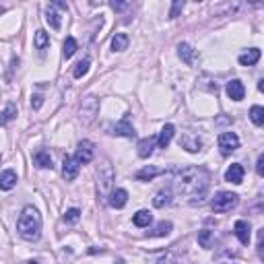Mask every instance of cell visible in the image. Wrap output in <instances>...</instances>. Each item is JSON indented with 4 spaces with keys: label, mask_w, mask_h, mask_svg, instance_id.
Returning a JSON list of instances; mask_svg holds the SVG:
<instances>
[{
    "label": "cell",
    "mask_w": 264,
    "mask_h": 264,
    "mask_svg": "<svg viewBox=\"0 0 264 264\" xmlns=\"http://www.w3.org/2000/svg\"><path fill=\"white\" fill-rule=\"evenodd\" d=\"M175 192L188 198L190 204H200L209 192V171L204 168H186L175 178Z\"/></svg>",
    "instance_id": "1"
},
{
    "label": "cell",
    "mask_w": 264,
    "mask_h": 264,
    "mask_svg": "<svg viewBox=\"0 0 264 264\" xmlns=\"http://www.w3.org/2000/svg\"><path fill=\"white\" fill-rule=\"evenodd\" d=\"M17 231H19V236L27 241L40 240V236H42V217H40V213H37L35 207L29 204V207H25L21 211L19 221H17Z\"/></svg>",
    "instance_id": "2"
},
{
    "label": "cell",
    "mask_w": 264,
    "mask_h": 264,
    "mask_svg": "<svg viewBox=\"0 0 264 264\" xmlns=\"http://www.w3.org/2000/svg\"><path fill=\"white\" fill-rule=\"evenodd\" d=\"M240 202V196L233 192H219L213 200V211L215 213H227L231 209H236Z\"/></svg>",
    "instance_id": "3"
},
{
    "label": "cell",
    "mask_w": 264,
    "mask_h": 264,
    "mask_svg": "<svg viewBox=\"0 0 264 264\" xmlns=\"http://www.w3.org/2000/svg\"><path fill=\"white\" fill-rule=\"evenodd\" d=\"M219 149H221V155H231L233 151H238L240 149V139H238V134L236 132H223L219 136Z\"/></svg>",
    "instance_id": "4"
},
{
    "label": "cell",
    "mask_w": 264,
    "mask_h": 264,
    "mask_svg": "<svg viewBox=\"0 0 264 264\" xmlns=\"http://www.w3.org/2000/svg\"><path fill=\"white\" fill-rule=\"evenodd\" d=\"M97 112H99V103H97L95 97H85L83 105H81V120L85 124H91L95 120Z\"/></svg>",
    "instance_id": "5"
},
{
    "label": "cell",
    "mask_w": 264,
    "mask_h": 264,
    "mask_svg": "<svg viewBox=\"0 0 264 264\" xmlns=\"http://www.w3.org/2000/svg\"><path fill=\"white\" fill-rule=\"evenodd\" d=\"M93 155H95V149H93V143L89 141H81L79 146H76V153H74V159L79 161L81 165H87L93 161Z\"/></svg>",
    "instance_id": "6"
},
{
    "label": "cell",
    "mask_w": 264,
    "mask_h": 264,
    "mask_svg": "<svg viewBox=\"0 0 264 264\" xmlns=\"http://www.w3.org/2000/svg\"><path fill=\"white\" fill-rule=\"evenodd\" d=\"M112 182H114V169H112L110 161H105V163L101 165V169H99V192L103 194V196H105L107 192H110Z\"/></svg>",
    "instance_id": "7"
},
{
    "label": "cell",
    "mask_w": 264,
    "mask_h": 264,
    "mask_svg": "<svg viewBox=\"0 0 264 264\" xmlns=\"http://www.w3.org/2000/svg\"><path fill=\"white\" fill-rule=\"evenodd\" d=\"M180 146L186 149L188 153H198L202 149V141L198 139V134L194 132H184L182 139H180Z\"/></svg>",
    "instance_id": "8"
},
{
    "label": "cell",
    "mask_w": 264,
    "mask_h": 264,
    "mask_svg": "<svg viewBox=\"0 0 264 264\" xmlns=\"http://www.w3.org/2000/svg\"><path fill=\"white\" fill-rule=\"evenodd\" d=\"M79 161H76L74 157H64V161H62V175H64V180L66 182H72L76 175H79Z\"/></svg>",
    "instance_id": "9"
},
{
    "label": "cell",
    "mask_w": 264,
    "mask_h": 264,
    "mask_svg": "<svg viewBox=\"0 0 264 264\" xmlns=\"http://www.w3.org/2000/svg\"><path fill=\"white\" fill-rule=\"evenodd\" d=\"M155 144H159V136H146V139L139 141V157L146 159V157H151L153 151H155Z\"/></svg>",
    "instance_id": "10"
},
{
    "label": "cell",
    "mask_w": 264,
    "mask_h": 264,
    "mask_svg": "<svg viewBox=\"0 0 264 264\" xmlns=\"http://www.w3.org/2000/svg\"><path fill=\"white\" fill-rule=\"evenodd\" d=\"M112 130H114L112 134H116V136H126V139H132V136L136 134V132H134V126L130 124V120L126 118V116H124L120 122H116V124H114V128H112Z\"/></svg>",
    "instance_id": "11"
},
{
    "label": "cell",
    "mask_w": 264,
    "mask_h": 264,
    "mask_svg": "<svg viewBox=\"0 0 264 264\" xmlns=\"http://www.w3.org/2000/svg\"><path fill=\"white\" fill-rule=\"evenodd\" d=\"M178 56L182 58V60H184L186 64H190V66L198 62V56H196V50H194V48H192L190 44H186V42L178 46Z\"/></svg>",
    "instance_id": "12"
},
{
    "label": "cell",
    "mask_w": 264,
    "mask_h": 264,
    "mask_svg": "<svg viewBox=\"0 0 264 264\" xmlns=\"http://www.w3.org/2000/svg\"><path fill=\"white\" fill-rule=\"evenodd\" d=\"M227 95H229V99H233V101H241L243 95H246V87H243L241 81L233 79V81L227 83Z\"/></svg>",
    "instance_id": "13"
},
{
    "label": "cell",
    "mask_w": 264,
    "mask_h": 264,
    "mask_svg": "<svg viewBox=\"0 0 264 264\" xmlns=\"http://www.w3.org/2000/svg\"><path fill=\"white\" fill-rule=\"evenodd\" d=\"M225 182L229 184H241L243 182V168L240 163H231L225 171Z\"/></svg>",
    "instance_id": "14"
},
{
    "label": "cell",
    "mask_w": 264,
    "mask_h": 264,
    "mask_svg": "<svg viewBox=\"0 0 264 264\" xmlns=\"http://www.w3.org/2000/svg\"><path fill=\"white\" fill-rule=\"evenodd\" d=\"M233 231H236L240 243L248 246V243H250V223L248 221H236V225H233Z\"/></svg>",
    "instance_id": "15"
},
{
    "label": "cell",
    "mask_w": 264,
    "mask_h": 264,
    "mask_svg": "<svg viewBox=\"0 0 264 264\" xmlns=\"http://www.w3.org/2000/svg\"><path fill=\"white\" fill-rule=\"evenodd\" d=\"M126 202H128V192H126L124 188H118L110 194V207L122 209V207H126Z\"/></svg>",
    "instance_id": "16"
},
{
    "label": "cell",
    "mask_w": 264,
    "mask_h": 264,
    "mask_svg": "<svg viewBox=\"0 0 264 264\" xmlns=\"http://www.w3.org/2000/svg\"><path fill=\"white\" fill-rule=\"evenodd\" d=\"M173 134H175L173 124H165L161 128V132H159V149H168L171 139H173Z\"/></svg>",
    "instance_id": "17"
},
{
    "label": "cell",
    "mask_w": 264,
    "mask_h": 264,
    "mask_svg": "<svg viewBox=\"0 0 264 264\" xmlns=\"http://www.w3.org/2000/svg\"><path fill=\"white\" fill-rule=\"evenodd\" d=\"M238 60H240L241 66H254V64L260 60V50H258V48H252V50L243 52V54L238 58Z\"/></svg>",
    "instance_id": "18"
},
{
    "label": "cell",
    "mask_w": 264,
    "mask_h": 264,
    "mask_svg": "<svg viewBox=\"0 0 264 264\" xmlns=\"http://www.w3.org/2000/svg\"><path fill=\"white\" fill-rule=\"evenodd\" d=\"M33 163L42 169H52V157H50V153L44 151V149L33 155Z\"/></svg>",
    "instance_id": "19"
},
{
    "label": "cell",
    "mask_w": 264,
    "mask_h": 264,
    "mask_svg": "<svg viewBox=\"0 0 264 264\" xmlns=\"http://www.w3.org/2000/svg\"><path fill=\"white\" fill-rule=\"evenodd\" d=\"M46 21H48V25L54 29V31H58V29H60V25H62V21H60V13H58L52 4H50V8L46 11Z\"/></svg>",
    "instance_id": "20"
},
{
    "label": "cell",
    "mask_w": 264,
    "mask_h": 264,
    "mask_svg": "<svg viewBox=\"0 0 264 264\" xmlns=\"http://www.w3.org/2000/svg\"><path fill=\"white\" fill-rule=\"evenodd\" d=\"M132 223L136 225V227H149V225L153 223V215L149 211H139L132 217Z\"/></svg>",
    "instance_id": "21"
},
{
    "label": "cell",
    "mask_w": 264,
    "mask_h": 264,
    "mask_svg": "<svg viewBox=\"0 0 264 264\" xmlns=\"http://www.w3.org/2000/svg\"><path fill=\"white\" fill-rule=\"evenodd\" d=\"M128 44H130L128 35H126V33H116L114 40H112V50L114 52H124L126 48H128Z\"/></svg>",
    "instance_id": "22"
},
{
    "label": "cell",
    "mask_w": 264,
    "mask_h": 264,
    "mask_svg": "<svg viewBox=\"0 0 264 264\" xmlns=\"http://www.w3.org/2000/svg\"><path fill=\"white\" fill-rule=\"evenodd\" d=\"M15 184H17V173L13 169H4L2 175H0V186H2V190H11Z\"/></svg>",
    "instance_id": "23"
},
{
    "label": "cell",
    "mask_w": 264,
    "mask_h": 264,
    "mask_svg": "<svg viewBox=\"0 0 264 264\" xmlns=\"http://www.w3.org/2000/svg\"><path fill=\"white\" fill-rule=\"evenodd\" d=\"M33 44H35L37 50H46V48L50 46V33H46L44 29H37L35 37H33Z\"/></svg>",
    "instance_id": "24"
},
{
    "label": "cell",
    "mask_w": 264,
    "mask_h": 264,
    "mask_svg": "<svg viewBox=\"0 0 264 264\" xmlns=\"http://www.w3.org/2000/svg\"><path fill=\"white\" fill-rule=\"evenodd\" d=\"M159 173H161L159 168H155V165H149V168H144V169H141V171H136V180L149 182V180H153L155 175H159Z\"/></svg>",
    "instance_id": "25"
},
{
    "label": "cell",
    "mask_w": 264,
    "mask_h": 264,
    "mask_svg": "<svg viewBox=\"0 0 264 264\" xmlns=\"http://www.w3.org/2000/svg\"><path fill=\"white\" fill-rule=\"evenodd\" d=\"M171 202V194L168 192V190H161V192H157V196L153 198V204L157 209H163V207H168V204Z\"/></svg>",
    "instance_id": "26"
},
{
    "label": "cell",
    "mask_w": 264,
    "mask_h": 264,
    "mask_svg": "<svg viewBox=\"0 0 264 264\" xmlns=\"http://www.w3.org/2000/svg\"><path fill=\"white\" fill-rule=\"evenodd\" d=\"M250 120L256 126H264V107L262 105H254L250 110Z\"/></svg>",
    "instance_id": "27"
},
{
    "label": "cell",
    "mask_w": 264,
    "mask_h": 264,
    "mask_svg": "<svg viewBox=\"0 0 264 264\" xmlns=\"http://www.w3.org/2000/svg\"><path fill=\"white\" fill-rule=\"evenodd\" d=\"M171 231V223L169 221H161L157 227H155L149 236H153V238H163V236H168V233Z\"/></svg>",
    "instance_id": "28"
},
{
    "label": "cell",
    "mask_w": 264,
    "mask_h": 264,
    "mask_svg": "<svg viewBox=\"0 0 264 264\" xmlns=\"http://www.w3.org/2000/svg\"><path fill=\"white\" fill-rule=\"evenodd\" d=\"M213 241H215V233H213V231L202 229V231L198 233V243H200L202 248H211V246H213Z\"/></svg>",
    "instance_id": "29"
},
{
    "label": "cell",
    "mask_w": 264,
    "mask_h": 264,
    "mask_svg": "<svg viewBox=\"0 0 264 264\" xmlns=\"http://www.w3.org/2000/svg\"><path fill=\"white\" fill-rule=\"evenodd\" d=\"M89 66H91V60L89 58H85V60H81L79 64H76V68H74V79H81V76H85L87 72H89Z\"/></svg>",
    "instance_id": "30"
},
{
    "label": "cell",
    "mask_w": 264,
    "mask_h": 264,
    "mask_svg": "<svg viewBox=\"0 0 264 264\" xmlns=\"http://www.w3.org/2000/svg\"><path fill=\"white\" fill-rule=\"evenodd\" d=\"M186 6V0H173L171 2V11H169V19H178Z\"/></svg>",
    "instance_id": "31"
},
{
    "label": "cell",
    "mask_w": 264,
    "mask_h": 264,
    "mask_svg": "<svg viewBox=\"0 0 264 264\" xmlns=\"http://www.w3.org/2000/svg\"><path fill=\"white\" fill-rule=\"evenodd\" d=\"M64 58H71L74 52H76V40L74 37H66V42H64Z\"/></svg>",
    "instance_id": "32"
},
{
    "label": "cell",
    "mask_w": 264,
    "mask_h": 264,
    "mask_svg": "<svg viewBox=\"0 0 264 264\" xmlns=\"http://www.w3.org/2000/svg\"><path fill=\"white\" fill-rule=\"evenodd\" d=\"M81 219V211L79 209H68L64 213V223H76Z\"/></svg>",
    "instance_id": "33"
},
{
    "label": "cell",
    "mask_w": 264,
    "mask_h": 264,
    "mask_svg": "<svg viewBox=\"0 0 264 264\" xmlns=\"http://www.w3.org/2000/svg\"><path fill=\"white\" fill-rule=\"evenodd\" d=\"M15 116H17V105H15V103H8V105L4 107V118H2V122L8 124V122L15 118Z\"/></svg>",
    "instance_id": "34"
},
{
    "label": "cell",
    "mask_w": 264,
    "mask_h": 264,
    "mask_svg": "<svg viewBox=\"0 0 264 264\" xmlns=\"http://www.w3.org/2000/svg\"><path fill=\"white\" fill-rule=\"evenodd\" d=\"M110 6L116 13H122L126 6H128V0H110Z\"/></svg>",
    "instance_id": "35"
},
{
    "label": "cell",
    "mask_w": 264,
    "mask_h": 264,
    "mask_svg": "<svg viewBox=\"0 0 264 264\" xmlns=\"http://www.w3.org/2000/svg\"><path fill=\"white\" fill-rule=\"evenodd\" d=\"M256 248H258V256L264 260V227L258 231V246Z\"/></svg>",
    "instance_id": "36"
},
{
    "label": "cell",
    "mask_w": 264,
    "mask_h": 264,
    "mask_svg": "<svg viewBox=\"0 0 264 264\" xmlns=\"http://www.w3.org/2000/svg\"><path fill=\"white\" fill-rule=\"evenodd\" d=\"M42 103H44V97L42 95H33L31 97V107H33V110H40Z\"/></svg>",
    "instance_id": "37"
},
{
    "label": "cell",
    "mask_w": 264,
    "mask_h": 264,
    "mask_svg": "<svg viewBox=\"0 0 264 264\" xmlns=\"http://www.w3.org/2000/svg\"><path fill=\"white\" fill-rule=\"evenodd\" d=\"M256 171L262 175V178H264V155H260V157H258V161H256Z\"/></svg>",
    "instance_id": "38"
},
{
    "label": "cell",
    "mask_w": 264,
    "mask_h": 264,
    "mask_svg": "<svg viewBox=\"0 0 264 264\" xmlns=\"http://www.w3.org/2000/svg\"><path fill=\"white\" fill-rule=\"evenodd\" d=\"M50 4H54V6H58V8H62V11H66V8H68L66 0H50Z\"/></svg>",
    "instance_id": "39"
},
{
    "label": "cell",
    "mask_w": 264,
    "mask_h": 264,
    "mask_svg": "<svg viewBox=\"0 0 264 264\" xmlns=\"http://www.w3.org/2000/svg\"><path fill=\"white\" fill-rule=\"evenodd\" d=\"M99 2H101V0H89V4H93V6H97Z\"/></svg>",
    "instance_id": "40"
},
{
    "label": "cell",
    "mask_w": 264,
    "mask_h": 264,
    "mask_svg": "<svg viewBox=\"0 0 264 264\" xmlns=\"http://www.w3.org/2000/svg\"><path fill=\"white\" fill-rule=\"evenodd\" d=\"M258 89H260V91H262V93H264V79H262V81H260V85H258Z\"/></svg>",
    "instance_id": "41"
},
{
    "label": "cell",
    "mask_w": 264,
    "mask_h": 264,
    "mask_svg": "<svg viewBox=\"0 0 264 264\" xmlns=\"http://www.w3.org/2000/svg\"><path fill=\"white\" fill-rule=\"evenodd\" d=\"M194 2H202V0H194Z\"/></svg>",
    "instance_id": "42"
}]
</instances>
